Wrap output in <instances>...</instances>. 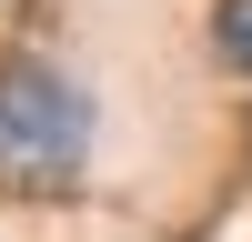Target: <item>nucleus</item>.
Masks as SVG:
<instances>
[{"label": "nucleus", "instance_id": "f257e3e1", "mask_svg": "<svg viewBox=\"0 0 252 242\" xmlns=\"http://www.w3.org/2000/svg\"><path fill=\"white\" fill-rule=\"evenodd\" d=\"M91 161V91L61 60L20 51L0 71V182L10 192H61Z\"/></svg>", "mask_w": 252, "mask_h": 242}, {"label": "nucleus", "instance_id": "f03ea898", "mask_svg": "<svg viewBox=\"0 0 252 242\" xmlns=\"http://www.w3.org/2000/svg\"><path fill=\"white\" fill-rule=\"evenodd\" d=\"M212 51L232 60V71H252V0H222L212 10Z\"/></svg>", "mask_w": 252, "mask_h": 242}]
</instances>
